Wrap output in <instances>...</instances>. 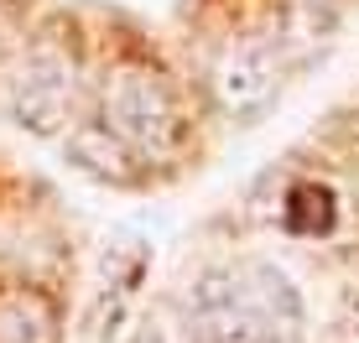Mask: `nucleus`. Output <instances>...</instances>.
Masks as SVG:
<instances>
[{"mask_svg":"<svg viewBox=\"0 0 359 343\" xmlns=\"http://www.w3.org/2000/svg\"><path fill=\"white\" fill-rule=\"evenodd\" d=\"M182 323L193 343H302V302L276 265H219L188 286Z\"/></svg>","mask_w":359,"mask_h":343,"instance_id":"nucleus-1","label":"nucleus"},{"mask_svg":"<svg viewBox=\"0 0 359 343\" xmlns=\"http://www.w3.org/2000/svg\"><path fill=\"white\" fill-rule=\"evenodd\" d=\"M99 120L115 136H126L146 162L151 156H172L182 146V136H188V120H182V104L172 94V83L146 63H126L104 78V89H99Z\"/></svg>","mask_w":359,"mask_h":343,"instance_id":"nucleus-2","label":"nucleus"},{"mask_svg":"<svg viewBox=\"0 0 359 343\" xmlns=\"http://www.w3.org/2000/svg\"><path fill=\"white\" fill-rule=\"evenodd\" d=\"M68 109H73V63H63L57 52H32L6 78V115L27 125L32 136L63 130Z\"/></svg>","mask_w":359,"mask_h":343,"instance_id":"nucleus-3","label":"nucleus"},{"mask_svg":"<svg viewBox=\"0 0 359 343\" xmlns=\"http://www.w3.org/2000/svg\"><path fill=\"white\" fill-rule=\"evenodd\" d=\"M214 94H219V104H224V115L255 120L281 94V63H276V52L261 47V42L229 47V52L214 63Z\"/></svg>","mask_w":359,"mask_h":343,"instance_id":"nucleus-4","label":"nucleus"},{"mask_svg":"<svg viewBox=\"0 0 359 343\" xmlns=\"http://www.w3.org/2000/svg\"><path fill=\"white\" fill-rule=\"evenodd\" d=\"M68 162L99 182H109V188H141L146 182V156L126 136H115L104 120H79L68 130Z\"/></svg>","mask_w":359,"mask_h":343,"instance_id":"nucleus-5","label":"nucleus"},{"mask_svg":"<svg viewBox=\"0 0 359 343\" xmlns=\"http://www.w3.org/2000/svg\"><path fill=\"white\" fill-rule=\"evenodd\" d=\"M0 343H57V307L36 286H0Z\"/></svg>","mask_w":359,"mask_h":343,"instance_id":"nucleus-6","label":"nucleus"},{"mask_svg":"<svg viewBox=\"0 0 359 343\" xmlns=\"http://www.w3.org/2000/svg\"><path fill=\"white\" fill-rule=\"evenodd\" d=\"M120 323H126V291H104V297L83 312V323L73 328V343H109Z\"/></svg>","mask_w":359,"mask_h":343,"instance_id":"nucleus-7","label":"nucleus"}]
</instances>
